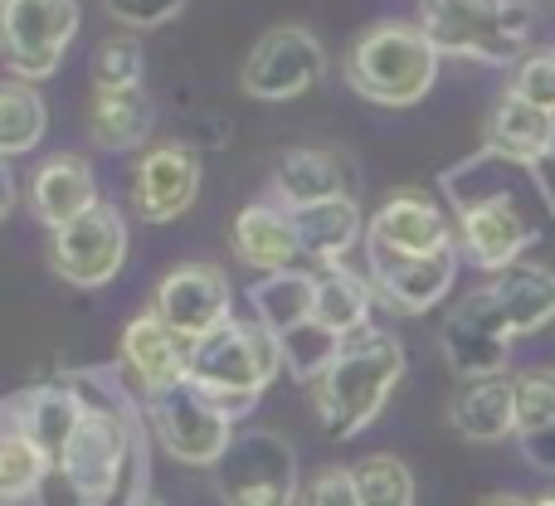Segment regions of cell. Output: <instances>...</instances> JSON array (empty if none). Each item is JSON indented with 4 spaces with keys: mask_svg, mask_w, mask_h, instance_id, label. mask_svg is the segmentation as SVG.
Here are the masks:
<instances>
[{
    "mask_svg": "<svg viewBox=\"0 0 555 506\" xmlns=\"http://www.w3.org/2000/svg\"><path fill=\"white\" fill-rule=\"evenodd\" d=\"M146 424L162 439V449L176 463H191V468H220V458L234 443V419L215 400H205L191 380L152 394L146 400Z\"/></svg>",
    "mask_w": 555,
    "mask_h": 506,
    "instance_id": "8",
    "label": "cell"
},
{
    "mask_svg": "<svg viewBox=\"0 0 555 506\" xmlns=\"http://www.w3.org/2000/svg\"><path fill=\"white\" fill-rule=\"evenodd\" d=\"M201 181H205V171L191 146H181V142L152 146L132 166V210L146 224H171L195 205Z\"/></svg>",
    "mask_w": 555,
    "mask_h": 506,
    "instance_id": "14",
    "label": "cell"
},
{
    "mask_svg": "<svg viewBox=\"0 0 555 506\" xmlns=\"http://www.w3.org/2000/svg\"><path fill=\"white\" fill-rule=\"evenodd\" d=\"M482 506H531L527 497H512V492H498V497H488Z\"/></svg>",
    "mask_w": 555,
    "mask_h": 506,
    "instance_id": "35",
    "label": "cell"
},
{
    "mask_svg": "<svg viewBox=\"0 0 555 506\" xmlns=\"http://www.w3.org/2000/svg\"><path fill=\"white\" fill-rule=\"evenodd\" d=\"M142 49L132 35L103 39L93 54V88H137L142 83Z\"/></svg>",
    "mask_w": 555,
    "mask_h": 506,
    "instance_id": "30",
    "label": "cell"
},
{
    "mask_svg": "<svg viewBox=\"0 0 555 506\" xmlns=\"http://www.w3.org/2000/svg\"><path fill=\"white\" fill-rule=\"evenodd\" d=\"M482 152L507 156L517 166H541L555 152V113L527 103V98L507 93L488 117V137H482Z\"/></svg>",
    "mask_w": 555,
    "mask_h": 506,
    "instance_id": "20",
    "label": "cell"
},
{
    "mask_svg": "<svg viewBox=\"0 0 555 506\" xmlns=\"http://www.w3.org/2000/svg\"><path fill=\"white\" fill-rule=\"evenodd\" d=\"M375 283H365L361 273H351L346 263H326L317 268V322L336 336V341H351V336L371 332V307H375Z\"/></svg>",
    "mask_w": 555,
    "mask_h": 506,
    "instance_id": "26",
    "label": "cell"
},
{
    "mask_svg": "<svg viewBox=\"0 0 555 506\" xmlns=\"http://www.w3.org/2000/svg\"><path fill=\"white\" fill-rule=\"evenodd\" d=\"M74 35L78 0H5V10H0V59L25 83L59 74Z\"/></svg>",
    "mask_w": 555,
    "mask_h": 506,
    "instance_id": "7",
    "label": "cell"
},
{
    "mask_svg": "<svg viewBox=\"0 0 555 506\" xmlns=\"http://www.w3.org/2000/svg\"><path fill=\"white\" fill-rule=\"evenodd\" d=\"M49 263L74 287H103L127 263V220L117 205H93L83 220L49 234Z\"/></svg>",
    "mask_w": 555,
    "mask_h": 506,
    "instance_id": "10",
    "label": "cell"
},
{
    "mask_svg": "<svg viewBox=\"0 0 555 506\" xmlns=\"http://www.w3.org/2000/svg\"><path fill=\"white\" fill-rule=\"evenodd\" d=\"M44 127H49V107L35 93V83H25V78L0 83V156L5 161L35 152L44 142Z\"/></svg>",
    "mask_w": 555,
    "mask_h": 506,
    "instance_id": "28",
    "label": "cell"
},
{
    "mask_svg": "<svg viewBox=\"0 0 555 506\" xmlns=\"http://www.w3.org/2000/svg\"><path fill=\"white\" fill-rule=\"evenodd\" d=\"M365 239L385 244L395 254H443V249H459V224L424 191H395L380 205V215L371 220Z\"/></svg>",
    "mask_w": 555,
    "mask_h": 506,
    "instance_id": "15",
    "label": "cell"
},
{
    "mask_svg": "<svg viewBox=\"0 0 555 506\" xmlns=\"http://www.w3.org/2000/svg\"><path fill=\"white\" fill-rule=\"evenodd\" d=\"M278 365H283V351H278L269 326H259L254 316H230L220 332L191 346V375L185 380L205 400L220 404L230 419H240L278 380Z\"/></svg>",
    "mask_w": 555,
    "mask_h": 506,
    "instance_id": "3",
    "label": "cell"
},
{
    "mask_svg": "<svg viewBox=\"0 0 555 506\" xmlns=\"http://www.w3.org/2000/svg\"><path fill=\"white\" fill-rule=\"evenodd\" d=\"M439 49L420 25L385 20L371 25L346 54V83L380 107H414L439 78Z\"/></svg>",
    "mask_w": 555,
    "mask_h": 506,
    "instance_id": "4",
    "label": "cell"
},
{
    "mask_svg": "<svg viewBox=\"0 0 555 506\" xmlns=\"http://www.w3.org/2000/svg\"><path fill=\"white\" fill-rule=\"evenodd\" d=\"M365 258H371V283L375 293L390 307L420 316L434 312L443 297L453 293V277H459V249L443 254H395L385 244L365 239Z\"/></svg>",
    "mask_w": 555,
    "mask_h": 506,
    "instance_id": "12",
    "label": "cell"
},
{
    "mask_svg": "<svg viewBox=\"0 0 555 506\" xmlns=\"http://www.w3.org/2000/svg\"><path fill=\"white\" fill-rule=\"evenodd\" d=\"M551 161H555V152H551Z\"/></svg>",
    "mask_w": 555,
    "mask_h": 506,
    "instance_id": "39",
    "label": "cell"
},
{
    "mask_svg": "<svg viewBox=\"0 0 555 506\" xmlns=\"http://www.w3.org/2000/svg\"><path fill=\"white\" fill-rule=\"evenodd\" d=\"M0 10H5V0H0Z\"/></svg>",
    "mask_w": 555,
    "mask_h": 506,
    "instance_id": "38",
    "label": "cell"
},
{
    "mask_svg": "<svg viewBox=\"0 0 555 506\" xmlns=\"http://www.w3.org/2000/svg\"><path fill=\"white\" fill-rule=\"evenodd\" d=\"M297 224V239H302L307 258H317V268L326 263H341L346 254L356 249L361 239V205L351 195H332V200H317V205H302V210H287Z\"/></svg>",
    "mask_w": 555,
    "mask_h": 506,
    "instance_id": "25",
    "label": "cell"
},
{
    "mask_svg": "<svg viewBox=\"0 0 555 506\" xmlns=\"http://www.w3.org/2000/svg\"><path fill=\"white\" fill-rule=\"evenodd\" d=\"M224 506H297V453L283 433L244 429L215 468Z\"/></svg>",
    "mask_w": 555,
    "mask_h": 506,
    "instance_id": "6",
    "label": "cell"
},
{
    "mask_svg": "<svg viewBox=\"0 0 555 506\" xmlns=\"http://www.w3.org/2000/svg\"><path fill=\"white\" fill-rule=\"evenodd\" d=\"M234 254L254 268V273H287L307 258L297 224L283 205H244L234 215Z\"/></svg>",
    "mask_w": 555,
    "mask_h": 506,
    "instance_id": "19",
    "label": "cell"
},
{
    "mask_svg": "<svg viewBox=\"0 0 555 506\" xmlns=\"http://www.w3.org/2000/svg\"><path fill=\"white\" fill-rule=\"evenodd\" d=\"M404 346L390 332H361L336 351L326 375L312 385L317 419L332 439H356L375 414L390 404L395 385L404 380Z\"/></svg>",
    "mask_w": 555,
    "mask_h": 506,
    "instance_id": "2",
    "label": "cell"
},
{
    "mask_svg": "<svg viewBox=\"0 0 555 506\" xmlns=\"http://www.w3.org/2000/svg\"><path fill=\"white\" fill-rule=\"evenodd\" d=\"M93 205H103L98 200V176H93V166L74 152L49 156L35 171V181H29V210H35V220L44 224L49 234L83 220Z\"/></svg>",
    "mask_w": 555,
    "mask_h": 506,
    "instance_id": "17",
    "label": "cell"
},
{
    "mask_svg": "<svg viewBox=\"0 0 555 506\" xmlns=\"http://www.w3.org/2000/svg\"><path fill=\"white\" fill-rule=\"evenodd\" d=\"M122 365L152 400V394L171 390V385H181L191 375V341L181 332H171L156 312H142L122 332Z\"/></svg>",
    "mask_w": 555,
    "mask_h": 506,
    "instance_id": "16",
    "label": "cell"
},
{
    "mask_svg": "<svg viewBox=\"0 0 555 506\" xmlns=\"http://www.w3.org/2000/svg\"><path fill=\"white\" fill-rule=\"evenodd\" d=\"M459 215V249L482 273L521 263V254L541 239L537 205L555 215V191L541 181V166H517L507 156L478 152L459 171L443 176Z\"/></svg>",
    "mask_w": 555,
    "mask_h": 506,
    "instance_id": "1",
    "label": "cell"
},
{
    "mask_svg": "<svg viewBox=\"0 0 555 506\" xmlns=\"http://www.w3.org/2000/svg\"><path fill=\"white\" fill-rule=\"evenodd\" d=\"M137 506H162V502H156V497H146V502H137Z\"/></svg>",
    "mask_w": 555,
    "mask_h": 506,
    "instance_id": "37",
    "label": "cell"
},
{
    "mask_svg": "<svg viewBox=\"0 0 555 506\" xmlns=\"http://www.w3.org/2000/svg\"><path fill=\"white\" fill-rule=\"evenodd\" d=\"M249 307L254 322L273 332V341H287V336H297L302 326L317 322V273H302V268L263 273L249 287Z\"/></svg>",
    "mask_w": 555,
    "mask_h": 506,
    "instance_id": "23",
    "label": "cell"
},
{
    "mask_svg": "<svg viewBox=\"0 0 555 506\" xmlns=\"http://www.w3.org/2000/svg\"><path fill=\"white\" fill-rule=\"evenodd\" d=\"M507 93H517V98H527V103L555 113V49H537V54L521 59Z\"/></svg>",
    "mask_w": 555,
    "mask_h": 506,
    "instance_id": "31",
    "label": "cell"
},
{
    "mask_svg": "<svg viewBox=\"0 0 555 506\" xmlns=\"http://www.w3.org/2000/svg\"><path fill=\"white\" fill-rule=\"evenodd\" d=\"M531 506H555V492H546V497H537Z\"/></svg>",
    "mask_w": 555,
    "mask_h": 506,
    "instance_id": "36",
    "label": "cell"
},
{
    "mask_svg": "<svg viewBox=\"0 0 555 506\" xmlns=\"http://www.w3.org/2000/svg\"><path fill=\"white\" fill-rule=\"evenodd\" d=\"M297 506H361V492H356L351 468H322L302 482L297 492Z\"/></svg>",
    "mask_w": 555,
    "mask_h": 506,
    "instance_id": "32",
    "label": "cell"
},
{
    "mask_svg": "<svg viewBox=\"0 0 555 506\" xmlns=\"http://www.w3.org/2000/svg\"><path fill=\"white\" fill-rule=\"evenodd\" d=\"M512 341H517V336H512V326L502 322V312H498L488 287L468 293L459 307H453L449 322L439 326V346H443V355H449L453 375H463V380L502 375Z\"/></svg>",
    "mask_w": 555,
    "mask_h": 506,
    "instance_id": "11",
    "label": "cell"
},
{
    "mask_svg": "<svg viewBox=\"0 0 555 506\" xmlns=\"http://www.w3.org/2000/svg\"><path fill=\"white\" fill-rule=\"evenodd\" d=\"M15 210V176H10V166H5V156H0V220Z\"/></svg>",
    "mask_w": 555,
    "mask_h": 506,
    "instance_id": "34",
    "label": "cell"
},
{
    "mask_svg": "<svg viewBox=\"0 0 555 506\" xmlns=\"http://www.w3.org/2000/svg\"><path fill=\"white\" fill-rule=\"evenodd\" d=\"M482 287L492 293L512 336H537L555 322V268L546 263H512L492 273Z\"/></svg>",
    "mask_w": 555,
    "mask_h": 506,
    "instance_id": "18",
    "label": "cell"
},
{
    "mask_svg": "<svg viewBox=\"0 0 555 506\" xmlns=\"http://www.w3.org/2000/svg\"><path fill=\"white\" fill-rule=\"evenodd\" d=\"M449 424L468 443H502L517 433V380L507 375H488V380H468L449 404Z\"/></svg>",
    "mask_w": 555,
    "mask_h": 506,
    "instance_id": "22",
    "label": "cell"
},
{
    "mask_svg": "<svg viewBox=\"0 0 555 506\" xmlns=\"http://www.w3.org/2000/svg\"><path fill=\"white\" fill-rule=\"evenodd\" d=\"M332 195H351L346 191V166L336 152H326V146H287L273 161V205L302 210V205L332 200Z\"/></svg>",
    "mask_w": 555,
    "mask_h": 506,
    "instance_id": "21",
    "label": "cell"
},
{
    "mask_svg": "<svg viewBox=\"0 0 555 506\" xmlns=\"http://www.w3.org/2000/svg\"><path fill=\"white\" fill-rule=\"evenodd\" d=\"M152 132V98L146 88H93L88 103V137L103 152H137Z\"/></svg>",
    "mask_w": 555,
    "mask_h": 506,
    "instance_id": "24",
    "label": "cell"
},
{
    "mask_svg": "<svg viewBox=\"0 0 555 506\" xmlns=\"http://www.w3.org/2000/svg\"><path fill=\"white\" fill-rule=\"evenodd\" d=\"M326 74V49L317 44V35L297 25H278L259 44L249 49L240 68V83L259 103H293V98L312 93Z\"/></svg>",
    "mask_w": 555,
    "mask_h": 506,
    "instance_id": "9",
    "label": "cell"
},
{
    "mask_svg": "<svg viewBox=\"0 0 555 506\" xmlns=\"http://www.w3.org/2000/svg\"><path fill=\"white\" fill-rule=\"evenodd\" d=\"M230 277L215 263H181L162 277L152 312L162 316L171 332H181L185 341H205L210 332H220L230 322Z\"/></svg>",
    "mask_w": 555,
    "mask_h": 506,
    "instance_id": "13",
    "label": "cell"
},
{
    "mask_svg": "<svg viewBox=\"0 0 555 506\" xmlns=\"http://www.w3.org/2000/svg\"><path fill=\"white\" fill-rule=\"evenodd\" d=\"M361 506H414V472L395 453H371L351 468Z\"/></svg>",
    "mask_w": 555,
    "mask_h": 506,
    "instance_id": "29",
    "label": "cell"
},
{
    "mask_svg": "<svg viewBox=\"0 0 555 506\" xmlns=\"http://www.w3.org/2000/svg\"><path fill=\"white\" fill-rule=\"evenodd\" d=\"M420 29L439 54L473 64H517L527 59L537 5L531 0H420Z\"/></svg>",
    "mask_w": 555,
    "mask_h": 506,
    "instance_id": "5",
    "label": "cell"
},
{
    "mask_svg": "<svg viewBox=\"0 0 555 506\" xmlns=\"http://www.w3.org/2000/svg\"><path fill=\"white\" fill-rule=\"evenodd\" d=\"M103 10L113 20H122L127 29H156L181 15L185 0H103Z\"/></svg>",
    "mask_w": 555,
    "mask_h": 506,
    "instance_id": "33",
    "label": "cell"
},
{
    "mask_svg": "<svg viewBox=\"0 0 555 506\" xmlns=\"http://www.w3.org/2000/svg\"><path fill=\"white\" fill-rule=\"evenodd\" d=\"M517 439L541 472H555V371L517 375Z\"/></svg>",
    "mask_w": 555,
    "mask_h": 506,
    "instance_id": "27",
    "label": "cell"
}]
</instances>
